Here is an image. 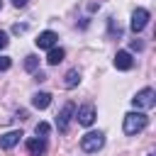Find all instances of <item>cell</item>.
Instances as JSON below:
<instances>
[{
	"instance_id": "1",
	"label": "cell",
	"mask_w": 156,
	"mask_h": 156,
	"mask_svg": "<svg viewBox=\"0 0 156 156\" xmlns=\"http://www.w3.org/2000/svg\"><path fill=\"white\" fill-rule=\"evenodd\" d=\"M146 124H149V117H146L144 112H139V110L124 115V134H127V136H134V134L144 132Z\"/></svg>"
},
{
	"instance_id": "2",
	"label": "cell",
	"mask_w": 156,
	"mask_h": 156,
	"mask_svg": "<svg viewBox=\"0 0 156 156\" xmlns=\"http://www.w3.org/2000/svg\"><path fill=\"white\" fill-rule=\"evenodd\" d=\"M102 146H105V134H102V132H88V134H83V139H80V149H83L85 154H98Z\"/></svg>"
},
{
	"instance_id": "3",
	"label": "cell",
	"mask_w": 156,
	"mask_h": 156,
	"mask_svg": "<svg viewBox=\"0 0 156 156\" xmlns=\"http://www.w3.org/2000/svg\"><path fill=\"white\" fill-rule=\"evenodd\" d=\"M132 105L139 107V110H149V107H154V105H156V93H154V88H144V90H139V93L132 98Z\"/></svg>"
},
{
	"instance_id": "4",
	"label": "cell",
	"mask_w": 156,
	"mask_h": 156,
	"mask_svg": "<svg viewBox=\"0 0 156 156\" xmlns=\"http://www.w3.org/2000/svg\"><path fill=\"white\" fill-rule=\"evenodd\" d=\"M73 115H76V105H73V102H66V105L61 107V112L56 115V127H58V132H66V129H68Z\"/></svg>"
},
{
	"instance_id": "5",
	"label": "cell",
	"mask_w": 156,
	"mask_h": 156,
	"mask_svg": "<svg viewBox=\"0 0 156 156\" xmlns=\"http://www.w3.org/2000/svg\"><path fill=\"white\" fill-rule=\"evenodd\" d=\"M149 17H151V15H149V10H146V7H136V10L132 12V22H129L132 32H136V34H139V32L149 24Z\"/></svg>"
},
{
	"instance_id": "6",
	"label": "cell",
	"mask_w": 156,
	"mask_h": 156,
	"mask_svg": "<svg viewBox=\"0 0 156 156\" xmlns=\"http://www.w3.org/2000/svg\"><path fill=\"white\" fill-rule=\"evenodd\" d=\"M76 119H78V124H83V127H90L93 122H95V107L88 102V105H83V107H78V112H76Z\"/></svg>"
},
{
	"instance_id": "7",
	"label": "cell",
	"mask_w": 156,
	"mask_h": 156,
	"mask_svg": "<svg viewBox=\"0 0 156 156\" xmlns=\"http://www.w3.org/2000/svg\"><path fill=\"white\" fill-rule=\"evenodd\" d=\"M132 66H134V58H132L129 51H117L115 54V68L117 71H129Z\"/></svg>"
},
{
	"instance_id": "8",
	"label": "cell",
	"mask_w": 156,
	"mask_h": 156,
	"mask_svg": "<svg viewBox=\"0 0 156 156\" xmlns=\"http://www.w3.org/2000/svg\"><path fill=\"white\" fill-rule=\"evenodd\" d=\"M56 32H51V29H46V32H41L34 41H37V46L39 49H51V46H56Z\"/></svg>"
},
{
	"instance_id": "9",
	"label": "cell",
	"mask_w": 156,
	"mask_h": 156,
	"mask_svg": "<svg viewBox=\"0 0 156 156\" xmlns=\"http://www.w3.org/2000/svg\"><path fill=\"white\" fill-rule=\"evenodd\" d=\"M27 151H29L32 156L44 154V151H46V141H44V136H32V139H27Z\"/></svg>"
},
{
	"instance_id": "10",
	"label": "cell",
	"mask_w": 156,
	"mask_h": 156,
	"mask_svg": "<svg viewBox=\"0 0 156 156\" xmlns=\"http://www.w3.org/2000/svg\"><path fill=\"white\" fill-rule=\"evenodd\" d=\"M24 134L20 132V129H15V132H7V134H2L0 136V149H12L15 144H20V139H22Z\"/></svg>"
},
{
	"instance_id": "11",
	"label": "cell",
	"mask_w": 156,
	"mask_h": 156,
	"mask_svg": "<svg viewBox=\"0 0 156 156\" xmlns=\"http://www.w3.org/2000/svg\"><path fill=\"white\" fill-rule=\"evenodd\" d=\"M63 56H66V51H63L61 46H51L49 54H46V63H49V66H58V63L63 61Z\"/></svg>"
},
{
	"instance_id": "12",
	"label": "cell",
	"mask_w": 156,
	"mask_h": 156,
	"mask_svg": "<svg viewBox=\"0 0 156 156\" xmlns=\"http://www.w3.org/2000/svg\"><path fill=\"white\" fill-rule=\"evenodd\" d=\"M32 105H34L37 110H46V107L51 105V95H49V93H34V95H32Z\"/></svg>"
},
{
	"instance_id": "13",
	"label": "cell",
	"mask_w": 156,
	"mask_h": 156,
	"mask_svg": "<svg viewBox=\"0 0 156 156\" xmlns=\"http://www.w3.org/2000/svg\"><path fill=\"white\" fill-rule=\"evenodd\" d=\"M78 83H80V73H78V68H71L66 73V78H63V85L66 88H76Z\"/></svg>"
},
{
	"instance_id": "14",
	"label": "cell",
	"mask_w": 156,
	"mask_h": 156,
	"mask_svg": "<svg viewBox=\"0 0 156 156\" xmlns=\"http://www.w3.org/2000/svg\"><path fill=\"white\" fill-rule=\"evenodd\" d=\"M37 66H39V58H37L34 54H29V56L24 58V68H27L29 73H34V71H37Z\"/></svg>"
},
{
	"instance_id": "15",
	"label": "cell",
	"mask_w": 156,
	"mask_h": 156,
	"mask_svg": "<svg viewBox=\"0 0 156 156\" xmlns=\"http://www.w3.org/2000/svg\"><path fill=\"white\" fill-rule=\"evenodd\" d=\"M34 132H37V136H46V134L51 132V127H49V122H39V124L34 127Z\"/></svg>"
},
{
	"instance_id": "16",
	"label": "cell",
	"mask_w": 156,
	"mask_h": 156,
	"mask_svg": "<svg viewBox=\"0 0 156 156\" xmlns=\"http://www.w3.org/2000/svg\"><path fill=\"white\" fill-rule=\"evenodd\" d=\"M107 27H110V37H115V34L119 37V34H122L119 24H115V17H110V20H107Z\"/></svg>"
},
{
	"instance_id": "17",
	"label": "cell",
	"mask_w": 156,
	"mask_h": 156,
	"mask_svg": "<svg viewBox=\"0 0 156 156\" xmlns=\"http://www.w3.org/2000/svg\"><path fill=\"white\" fill-rule=\"evenodd\" d=\"M10 63H12V61H10V56H0V71H7V68H10Z\"/></svg>"
},
{
	"instance_id": "18",
	"label": "cell",
	"mask_w": 156,
	"mask_h": 156,
	"mask_svg": "<svg viewBox=\"0 0 156 156\" xmlns=\"http://www.w3.org/2000/svg\"><path fill=\"white\" fill-rule=\"evenodd\" d=\"M22 32H27V24H15L12 27V34H22Z\"/></svg>"
},
{
	"instance_id": "19",
	"label": "cell",
	"mask_w": 156,
	"mask_h": 156,
	"mask_svg": "<svg viewBox=\"0 0 156 156\" xmlns=\"http://www.w3.org/2000/svg\"><path fill=\"white\" fill-rule=\"evenodd\" d=\"M7 41H10V39H7V34H5V32H0V49H5V46H7Z\"/></svg>"
},
{
	"instance_id": "20",
	"label": "cell",
	"mask_w": 156,
	"mask_h": 156,
	"mask_svg": "<svg viewBox=\"0 0 156 156\" xmlns=\"http://www.w3.org/2000/svg\"><path fill=\"white\" fill-rule=\"evenodd\" d=\"M27 2H29V0H12V5H15V7H24Z\"/></svg>"
},
{
	"instance_id": "21",
	"label": "cell",
	"mask_w": 156,
	"mask_h": 156,
	"mask_svg": "<svg viewBox=\"0 0 156 156\" xmlns=\"http://www.w3.org/2000/svg\"><path fill=\"white\" fill-rule=\"evenodd\" d=\"M0 7H2V0H0Z\"/></svg>"
}]
</instances>
